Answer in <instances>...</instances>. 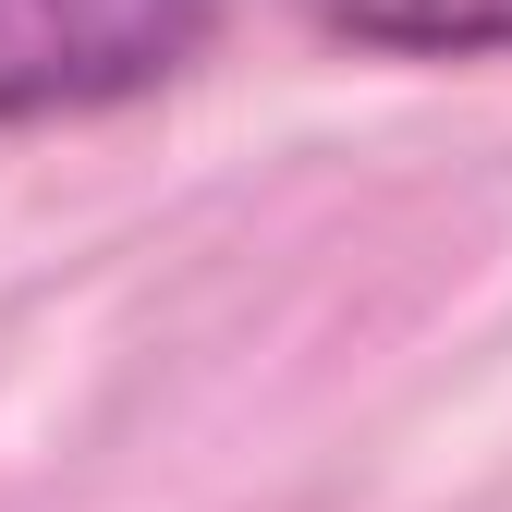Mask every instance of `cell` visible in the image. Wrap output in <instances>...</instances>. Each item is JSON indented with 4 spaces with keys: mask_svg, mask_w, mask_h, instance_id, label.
I'll list each match as a JSON object with an SVG mask.
<instances>
[{
    "mask_svg": "<svg viewBox=\"0 0 512 512\" xmlns=\"http://www.w3.org/2000/svg\"><path fill=\"white\" fill-rule=\"evenodd\" d=\"M208 37H220V0H0V122L135 110Z\"/></svg>",
    "mask_w": 512,
    "mask_h": 512,
    "instance_id": "1",
    "label": "cell"
},
{
    "mask_svg": "<svg viewBox=\"0 0 512 512\" xmlns=\"http://www.w3.org/2000/svg\"><path fill=\"white\" fill-rule=\"evenodd\" d=\"M305 25L378 61H500L512 0H305Z\"/></svg>",
    "mask_w": 512,
    "mask_h": 512,
    "instance_id": "2",
    "label": "cell"
}]
</instances>
